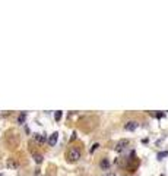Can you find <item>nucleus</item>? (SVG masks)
Returning <instances> with one entry per match:
<instances>
[{"mask_svg": "<svg viewBox=\"0 0 168 176\" xmlns=\"http://www.w3.org/2000/svg\"><path fill=\"white\" fill-rule=\"evenodd\" d=\"M82 157V151H81V148L79 147H70L69 150H67L66 153V158L69 161H78L79 158Z\"/></svg>", "mask_w": 168, "mask_h": 176, "instance_id": "1", "label": "nucleus"}, {"mask_svg": "<svg viewBox=\"0 0 168 176\" xmlns=\"http://www.w3.org/2000/svg\"><path fill=\"white\" fill-rule=\"evenodd\" d=\"M129 144H130V142H129V140H120L117 144H116V151H117V153L124 151V150L129 147Z\"/></svg>", "mask_w": 168, "mask_h": 176, "instance_id": "2", "label": "nucleus"}, {"mask_svg": "<svg viewBox=\"0 0 168 176\" xmlns=\"http://www.w3.org/2000/svg\"><path fill=\"white\" fill-rule=\"evenodd\" d=\"M137 126H139V123L136 122V121H129V122L124 125V129L132 132V131H136V129H137Z\"/></svg>", "mask_w": 168, "mask_h": 176, "instance_id": "3", "label": "nucleus"}, {"mask_svg": "<svg viewBox=\"0 0 168 176\" xmlns=\"http://www.w3.org/2000/svg\"><path fill=\"white\" fill-rule=\"evenodd\" d=\"M34 140L40 144H44L47 141V137H45V134H34Z\"/></svg>", "mask_w": 168, "mask_h": 176, "instance_id": "4", "label": "nucleus"}, {"mask_svg": "<svg viewBox=\"0 0 168 176\" xmlns=\"http://www.w3.org/2000/svg\"><path fill=\"white\" fill-rule=\"evenodd\" d=\"M57 141H59V134H57V132H53L50 135V138H48V144H50V145H56Z\"/></svg>", "mask_w": 168, "mask_h": 176, "instance_id": "5", "label": "nucleus"}, {"mask_svg": "<svg viewBox=\"0 0 168 176\" xmlns=\"http://www.w3.org/2000/svg\"><path fill=\"white\" fill-rule=\"evenodd\" d=\"M6 164H7V167H9V169H16L18 166H19V163H18L15 158H9Z\"/></svg>", "mask_w": 168, "mask_h": 176, "instance_id": "6", "label": "nucleus"}, {"mask_svg": "<svg viewBox=\"0 0 168 176\" xmlns=\"http://www.w3.org/2000/svg\"><path fill=\"white\" fill-rule=\"evenodd\" d=\"M100 166H101V169L107 170V169L110 167V161H108L107 158H102V160H101V163H100Z\"/></svg>", "mask_w": 168, "mask_h": 176, "instance_id": "7", "label": "nucleus"}, {"mask_svg": "<svg viewBox=\"0 0 168 176\" xmlns=\"http://www.w3.org/2000/svg\"><path fill=\"white\" fill-rule=\"evenodd\" d=\"M167 156H168V151H161V153H158L156 157H158V160H162V158L167 157Z\"/></svg>", "mask_w": 168, "mask_h": 176, "instance_id": "8", "label": "nucleus"}, {"mask_svg": "<svg viewBox=\"0 0 168 176\" xmlns=\"http://www.w3.org/2000/svg\"><path fill=\"white\" fill-rule=\"evenodd\" d=\"M54 119H56V121H60V119H62V112H60V110L54 113Z\"/></svg>", "mask_w": 168, "mask_h": 176, "instance_id": "9", "label": "nucleus"}, {"mask_svg": "<svg viewBox=\"0 0 168 176\" xmlns=\"http://www.w3.org/2000/svg\"><path fill=\"white\" fill-rule=\"evenodd\" d=\"M34 157H35V161H37V163H41V161H43V156H40V154H34Z\"/></svg>", "mask_w": 168, "mask_h": 176, "instance_id": "10", "label": "nucleus"}, {"mask_svg": "<svg viewBox=\"0 0 168 176\" xmlns=\"http://www.w3.org/2000/svg\"><path fill=\"white\" fill-rule=\"evenodd\" d=\"M18 122H19V123H23V122H25V113H22V115L18 118Z\"/></svg>", "mask_w": 168, "mask_h": 176, "instance_id": "11", "label": "nucleus"}, {"mask_svg": "<svg viewBox=\"0 0 168 176\" xmlns=\"http://www.w3.org/2000/svg\"><path fill=\"white\" fill-rule=\"evenodd\" d=\"M98 147H100L98 144H94V145H92V148H91V153H94V151H95V150H97Z\"/></svg>", "mask_w": 168, "mask_h": 176, "instance_id": "12", "label": "nucleus"}, {"mask_svg": "<svg viewBox=\"0 0 168 176\" xmlns=\"http://www.w3.org/2000/svg\"><path fill=\"white\" fill-rule=\"evenodd\" d=\"M105 176H116L114 173H108V175H105Z\"/></svg>", "mask_w": 168, "mask_h": 176, "instance_id": "13", "label": "nucleus"}, {"mask_svg": "<svg viewBox=\"0 0 168 176\" xmlns=\"http://www.w3.org/2000/svg\"><path fill=\"white\" fill-rule=\"evenodd\" d=\"M0 176H4V175H1V173H0Z\"/></svg>", "mask_w": 168, "mask_h": 176, "instance_id": "14", "label": "nucleus"}]
</instances>
